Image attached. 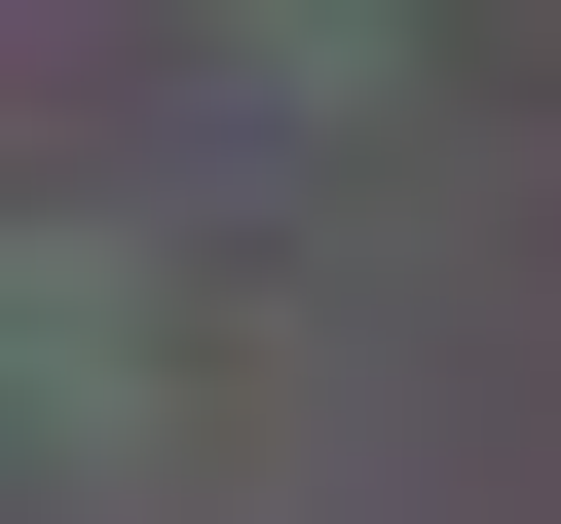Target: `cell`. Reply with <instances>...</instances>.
Listing matches in <instances>:
<instances>
[{
	"mask_svg": "<svg viewBox=\"0 0 561 524\" xmlns=\"http://www.w3.org/2000/svg\"><path fill=\"white\" fill-rule=\"evenodd\" d=\"M375 38H412V0H262V76H375Z\"/></svg>",
	"mask_w": 561,
	"mask_h": 524,
	"instance_id": "obj_1",
	"label": "cell"
}]
</instances>
